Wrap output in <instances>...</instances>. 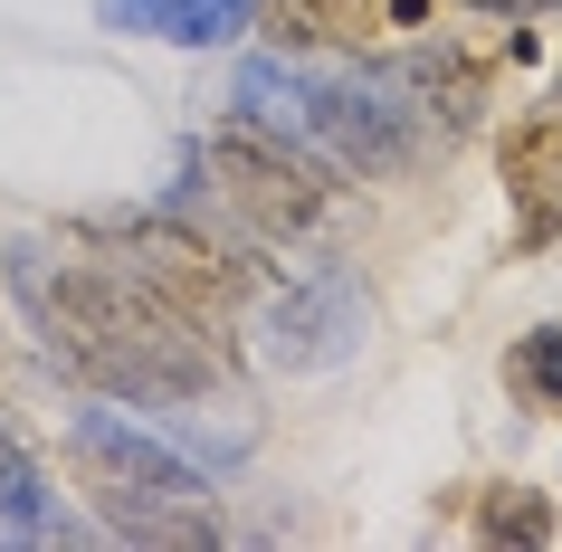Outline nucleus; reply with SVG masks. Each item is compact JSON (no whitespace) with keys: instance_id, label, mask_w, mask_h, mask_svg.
<instances>
[{"instance_id":"nucleus-10","label":"nucleus","mask_w":562,"mask_h":552,"mask_svg":"<svg viewBox=\"0 0 562 552\" xmlns=\"http://www.w3.org/2000/svg\"><path fill=\"white\" fill-rule=\"evenodd\" d=\"M505 381H515V401H525V409H562V324H533V334H515V352H505Z\"/></svg>"},{"instance_id":"nucleus-8","label":"nucleus","mask_w":562,"mask_h":552,"mask_svg":"<svg viewBox=\"0 0 562 552\" xmlns=\"http://www.w3.org/2000/svg\"><path fill=\"white\" fill-rule=\"evenodd\" d=\"M115 20L124 30H153V38H229L248 30V0H115Z\"/></svg>"},{"instance_id":"nucleus-1","label":"nucleus","mask_w":562,"mask_h":552,"mask_svg":"<svg viewBox=\"0 0 562 552\" xmlns=\"http://www.w3.org/2000/svg\"><path fill=\"white\" fill-rule=\"evenodd\" d=\"M10 286L30 305L38 343L58 372H77L87 391L105 401H144V409H172V401H210L229 381V334L191 324L181 305L134 277L115 258H48V248H20L10 258Z\"/></svg>"},{"instance_id":"nucleus-6","label":"nucleus","mask_w":562,"mask_h":552,"mask_svg":"<svg viewBox=\"0 0 562 552\" xmlns=\"http://www.w3.org/2000/svg\"><path fill=\"white\" fill-rule=\"evenodd\" d=\"M505 201H515V258H543L562 238V95L543 115H515L496 144Z\"/></svg>"},{"instance_id":"nucleus-2","label":"nucleus","mask_w":562,"mask_h":552,"mask_svg":"<svg viewBox=\"0 0 562 552\" xmlns=\"http://www.w3.org/2000/svg\"><path fill=\"white\" fill-rule=\"evenodd\" d=\"M238 105H258L277 134H296L305 153H325L334 172H411V162H429L439 153V134H429V115L411 105V87L391 77V67H362V77H296V67L258 58L248 77H238Z\"/></svg>"},{"instance_id":"nucleus-5","label":"nucleus","mask_w":562,"mask_h":552,"mask_svg":"<svg viewBox=\"0 0 562 552\" xmlns=\"http://www.w3.org/2000/svg\"><path fill=\"white\" fill-rule=\"evenodd\" d=\"M67 238H77V248H95V258H115V267H134L162 305H181V315L210 324V334H229V315L267 286L258 258L210 248V238L181 229V219H67Z\"/></svg>"},{"instance_id":"nucleus-7","label":"nucleus","mask_w":562,"mask_h":552,"mask_svg":"<svg viewBox=\"0 0 562 552\" xmlns=\"http://www.w3.org/2000/svg\"><path fill=\"white\" fill-rule=\"evenodd\" d=\"M248 20L277 58H362L401 20V0H248Z\"/></svg>"},{"instance_id":"nucleus-3","label":"nucleus","mask_w":562,"mask_h":552,"mask_svg":"<svg viewBox=\"0 0 562 552\" xmlns=\"http://www.w3.org/2000/svg\"><path fill=\"white\" fill-rule=\"evenodd\" d=\"M77 486L95 495V515L134 533V543H220V505L172 448H153L144 429H124V419H87L77 429Z\"/></svg>"},{"instance_id":"nucleus-4","label":"nucleus","mask_w":562,"mask_h":552,"mask_svg":"<svg viewBox=\"0 0 562 552\" xmlns=\"http://www.w3.org/2000/svg\"><path fill=\"white\" fill-rule=\"evenodd\" d=\"M210 191L248 219L258 238H315L344 210V172L325 153H305L296 134H277L258 115H220L210 124Z\"/></svg>"},{"instance_id":"nucleus-9","label":"nucleus","mask_w":562,"mask_h":552,"mask_svg":"<svg viewBox=\"0 0 562 552\" xmlns=\"http://www.w3.org/2000/svg\"><path fill=\"white\" fill-rule=\"evenodd\" d=\"M476 543H553V495L505 476V486H476Z\"/></svg>"}]
</instances>
